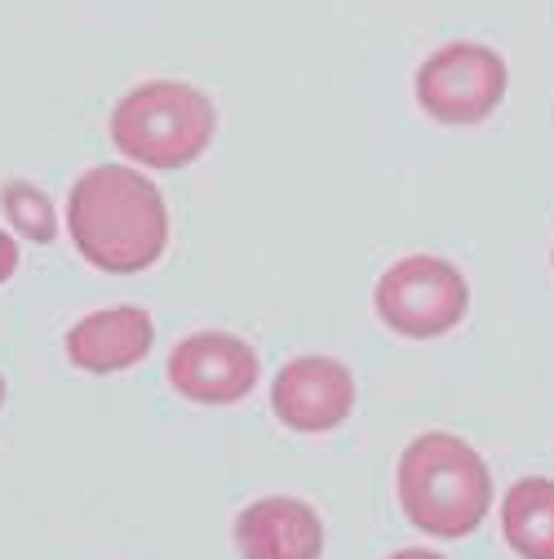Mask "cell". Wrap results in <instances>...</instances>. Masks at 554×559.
<instances>
[{
	"label": "cell",
	"mask_w": 554,
	"mask_h": 559,
	"mask_svg": "<svg viewBox=\"0 0 554 559\" xmlns=\"http://www.w3.org/2000/svg\"><path fill=\"white\" fill-rule=\"evenodd\" d=\"M67 227L81 258L111 275H137L169 245V209L152 178L124 165H94L67 195Z\"/></svg>",
	"instance_id": "1"
},
{
	"label": "cell",
	"mask_w": 554,
	"mask_h": 559,
	"mask_svg": "<svg viewBox=\"0 0 554 559\" xmlns=\"http://www.w3.org/2000/svg\"><path fill=\"white\" fill-rule=\"evenodd\" d=\"M395 488L404 515L431 537H470L493 507L489 466L448 431H426L404 449Z\"/></svg>",
	"instance_id": "2"
},
{
	"label": "cell",
	"mask_w": 554,
	"mask_h": 559,
	"mask_svg": "<svg viewBox=\"0 0 554 559\" xmlns=\"http://www.w3.org/2000/svg\"><path fill=\"white\" fill-rule=\"evenodd\" d=\"M218 111L209 94L186 81H147L129 90L111 111V143L147 169H186L209 152Z\"/></svg>",
	"instance_id": "3"
},
{
	"label": "cell",
	"mask_w": 554,
	"mask_h": 559,
	"mask_svg": "<svg viewBox=\"0 0 554 559\" xmlns=\"http://www.w3.org/2000/svg\"><path fill=\"white\" fill-rule=\"evenodd\" d=\"M506 58L479 40H453L418 67V103L439 124H479L506 98Z\"/></svg>",
	"instance_id": "4"
},
{
	"label": "cell",
	"mask_w": 554,
	"mask_h": 559,
	"mask_svg": "<svg viewBox=\"0 0 554 559\" xmlns=\"http://www.w3.org/2000/svg\"><path fill=\"white\" fill-rule=\"evenodd\" d=\"M466 307V275L435 253H408L377 280V316L404 337H439L461 324Z\"/></svg>",
	"instance_id": "5"
},
{
	"label": "cell",
	"mask_w": 554,
	"mask_h": 559,
	"mask_svg": "<svg viewBox=\"0 0 554 559\" xmlns=\"http://www.w3.org/2000/svg\"><path fill=\"white\" fill-rule=\"evenodd\" d=\"M257 373H262L257 352L244 337L222 333V329L182 337L169 356L173 391L195 404H240L257 386Z\"/></svg>",
	"instance_id": "6"
},
{
	"label": "cell",
	"mask_w": 554,
	"mask_h": 559,
	"mask_svg": "<svg viewBox=\"0 0 554 559\" xmlns=\"http://www.w3.org/2000/svg\"><path fill=\"white\" fill-rule=\"evenodd\" d=\"M275 417L302 436H320L341 427L356 408V378L333 356H298L270 382Z\"/></svg>",
	"instance_id": "7"
},
{
	"label": "cell",
	"mask_w": 554,
	"mask_h": 559,
	"mask_svg": "<svg viewBox=\"0 0 554 559\" xmlns=\"http://www.w3.org/2000/svg\"><path fill=\"white\" fill-rule=\"evenodd\" d=\"M156 324L143 307H103L67 329V360L85 373H124L152 356Z\"/></svg>",
	"instance_id": "8"
},
{
	"label": "cell",
	"mask_w": 554,
	"mask_h": 559,
	"mask_svg": "<svg viewBox=\"0 0 554 559\" xmlns=\"http://www.w3.org/2000/svg\"><path fill=\"white\" fill-rule=\"evenodd\" d=\"M236 546L244 559H320L324 524L302 498H262L240 511Z\"/></svg>",
	"instance_id": "9"
},
{
	"label": "cell",
	"mask_w": 554,
	"mask_h": 559,
	"mask_svg": "<svg viewBox=\"0 0 554 559\" xmlns=\"http://www.w3.org/2000/svg\"><path fill=\"white\" fill-rule=\"evenodd\" d=\"M502 533L523 559H554V479H519L506 507H502Z\"/></svg>",
	"instance_id": "10"
},
{
	"label": "cell",
	"mask_w": 554,
	"mask_h": 559,
	"mask_svg": "<svg viewBox=\"0 0 554 559\" xmlns=\"http://www.w3.org/2000/svg\"><path fill=\"white\" fill-rule=\"evenodd\" d=\"M0 204H5V218L19 236H27L32 245H49L58 236V218H53V204L40 187L14 178L5 182V191H0Z\"/></svg>",
	"instance_id": "11"
},
{
	"label": "cell",
	"mask_w": 554,
	"mask_h": 559,
	"mask_svg": "<svg viewBox=\"0 0 554 559\" xmlns=\"http://www.w3.org/2000/svg\"><path fill=\"white\" fill-rule=\"evenodd\" d=\"M19 271V245L10 240V231L0 227V285H5V280Z\"/></svg>",
	"instance_id": "12"
},
{
	"label": "cell",
	"mask_w": 554,
	"mask_h": 559,
	"mask_svg": "<svg viewBox=\"0 0 554 559\" xmlns=\"http://www.w3.org/2000/svg\"><path fill=\"white\" fill-rule=\"evenodd\" d=\"M386 559H444V555L422 550V546H412V550H395V555H386Z\"/></svg>",
	"instance_id": "13"
},
{
	"label": "cell",
	"mask_w": 554,
	"mask_h": 559,
	"mask_svg": "<svg viewBox=\"0 0 554 559\" xmlns=\"http://www.w3.org/2000/svg\"><path fill=\"white\" fill-rule=\"evenodd\" d=\"M0 404H5V373H0Z\"/></svg>",
	"instance_id": "14"
},
{
	"label": "cell",
	"mask_w": 554,
	"mask_h": 559,
	"mask_svg": "<svg viewBox=\"0 0 554 559\" xmlns=\"http://www.w3.org/2000/svg\"><path fill=\"white\" fill-rule=\"evenodd\" d=\"M550 258H554V253H550Z\"/></svg>",
	"instance_id": "15"
}]
</instances>
